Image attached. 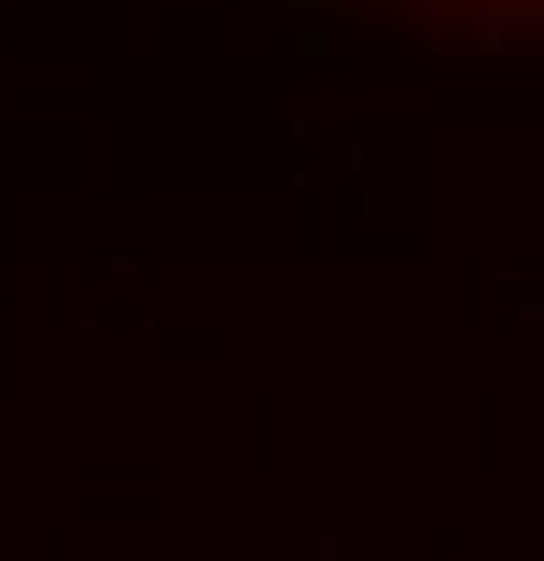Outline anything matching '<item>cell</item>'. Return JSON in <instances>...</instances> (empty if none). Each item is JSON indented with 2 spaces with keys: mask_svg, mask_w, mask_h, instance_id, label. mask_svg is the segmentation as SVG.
Here are the masks:
<instances>
[{
  "mask_svg": "<svg viewBox=\"0 0 544 561\" xmlns=\"http://www.w3.org/2000/svg\"><path fill=\"white\" fill-rule=\"evenodd\" d=\"M458 18L484 35H510V26H544V0H458Z\"/></svg>",
  "mask_w": 544,
  "mask_h": 561,
  "instance_id": "1",
  "label": "cell"
}]
</instances>
